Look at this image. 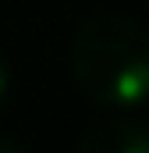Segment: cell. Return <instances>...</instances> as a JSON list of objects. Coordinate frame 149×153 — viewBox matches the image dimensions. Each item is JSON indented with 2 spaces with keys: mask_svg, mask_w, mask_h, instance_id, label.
Returning <instances> with one entry per match:
<instances>
[{
  "mask_svg": "<svg viewBox=\"0 0 149 153\" xmlns=\"http://www.w3.org/2000/svg\"><path fill=\"white\" fill-rule=\"evenodd\" d=\"M71 78L103 111L149 103V29L128 14H89L71 39Z\"/></svg>",
  "mask_w": 149,
  "mask_h": 153,
  "instance_id": "cell-1",
  "label": "cell"
},
{
  "mask_svg": "<svg viewBox=\"0 0 149 153\" xmlns=\"http://www.w3.org/2000/svg\"><path fill=\"white\" fill-rule=\"evenodd\" d=\"M74 153H149V125L135 117H110L92 125Z\"/></svg>",
  "mask_w": 149,
  "mask_h": 153,
  "instance_id": "cell-2",
  "label": "cell"
},
{
  "mask_svg": "<svg viewBox=\"0 0 149 153\" xmlns=\"http://www.w3.org/2000/svg\"><path fill=\"white\" fill-rule=\"evenodd\" d=\"M7 93H11V68H7V61L0 57V103L7 100Z\"/></svg>",
  "mask_w": 149,
  "mask_h": 153,
  "instance_id": "cell-3",
  "label": "cell"
},
{
  "mask_svg": "<svg viewBox=\"0 0 149 153\" xmlns=\"http://www.w3.org/2000/svg\"><path fill=\"white\" fill-rule=\"evenodd\" d=\"M0 153H25V150H21L18 143H11V139H4V135H0Z\"/></svg>",
  "mask_w": 149,
  "mask_h": 153,
  "instance_id": "cell-4",
  "label": "cell"
}]
</instances>
